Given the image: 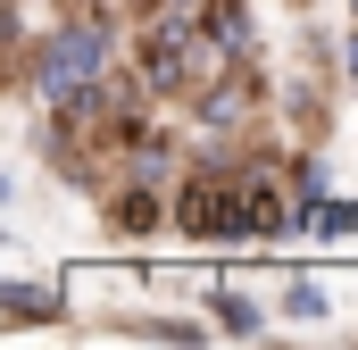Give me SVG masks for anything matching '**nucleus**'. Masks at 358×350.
I'll list each match as a JSON object with an SVG mask.
<instances>
[{"mask_svg":"<svg viewBox=\"0 0 358 350\" xmlns=\"http://www.w3.org/2000/svg\"><path fill=\"white\" fill-rule=\"evenodd\" d=\"M100 59H108V34H100V25H59V34H50V50H42V92H50V100H67L76 84L100 76Z\"/></svg>","mask_w":358,"mask_h":350,"instance_id":"f257e3e1","label":"nucleus"},{"mask_svg":"<svg viewBox=\"0 0 358 350\" xmlns=\"http://www.w3.org/2000/svg\"><path fill=\"white\" fill-rule=\"evenodd\" d=\"M183 225H192V234H208V242L259 234V192H234V183H192V192H183Z\"/></svg>","mask_w":358,"mask_h":350,"instance_id":"f03ea898","label":"nucleus"},{"mask_svg":"<svg viewBox=\"0 0 358 350\" xmlns=\"http://www.w3.org/2000/svg\"><path fill=\"white\" fill-rule=\"evenodd\" d=\"M150 84H183V25H167L150 42Z\"/></svg>","mask_w":358,"mask_h":350,"instance_id":"7ed1b4c3","label":"nucleus"},{"mask_svg":"<svg viewBox=\"0 0 358 350\" xmlns=\"http://www.w3.org/2000/svg\"><path fill=\"white\" fill-rule=\"evenodd\" d=\"M217 317H225V334H259V309L242 292H217Z\"/></svg>","mask_w":358,"mask_h":350,"instance_id":"20e7f679","label":"nucleus"},{"mask_svg":"<svg viewBox=\"0 0 358 350\" xmlns=\"http://www.w3.org/2000/svg\"><path fill=\"white\" fill-rule=\"evenodd\" d=\"M0 300H8V309H17V317H50V292H34V284H8V292H0Z\"/></svg>","mask_w":358,"mask_h":350,"instance_id":"39448f33","label":"nucleus"},{"mask_svg":"<svg viewBox=\"0 0 358 350\" xmlns=\"http://www.w3.org/2000/svg\"><path fill=\"white\" fill-rule=\"evenodd\" d=\"M358 225V209H342V200H325V209H317V234H325V242H334V234H350Z\"/></svg>","mask_w":358,"mask_h":350,"instance_id":"423d86ee","label":"nucleus"},{"mask_svg":"<svg viewBox=\"0 0 358 350\" xmlns=\"http://www.w3.org/2000/svg\"><path fill=\"white\" fill-rule=\"evenodd\" d=\"M217 42H225V50L242 42V8H234V0H217Z\"/></svg>","mask_w":358,"mask_h":350,"instance_id":"0eeeda50","label":"nucleus"},{"mask_svg":"<svg viewBox=\"0 0 358 350\" xmlns=\"http://www.w3.org/2000/svg\"><path fill=\"white\" fill-rule=\"evenodd\" d=\"M292 317H325V292L317 284H292Z\"/></svg>","mask_w":358,"mask_h":350,"instance_id":"6e6552de","label":"nucleus"}]
</instances>
